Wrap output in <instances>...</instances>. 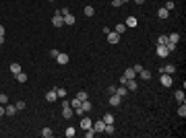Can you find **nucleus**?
<instances>
[{
	"label": "nucleus",
	"instance_id": "1",
	"mask_svg": "<svg viewBox=\"0 0 186 138\" xmlns=\"http://www.w3.org/2000/svg\"><path fill=\"white\" fill-rule=\"evenodd\" d=\"M52 25H54V27H62V25H64V17H62L60 10L54 12V17H52Z\"/></svg>",
	"mask_w": 186,
	"mask_h": 138
},
{
	"label": "nucleus",
	"instance_id": "2",
	"mask_svg": "<svg viewBox=\"0 0 186 138\" xmlns=\"http://www.w3.org/2000/svg\"><path fill=\"white\" fill-rule=\"evenodd\" d=\"M108 103H110L112 107H118V105L122 103V97H120L118 93H112V95H110V99H108Z\"/></svg>",
	"mask_w": 186,
	"mask_h": 138
},
{
	"label": "nucleus",
	"instance_id": "3",
	"mask_svg": "<svg viewBox=\"0 0 186 138\" xmlns=\"http://www.w3.org/2000/svg\"><path fill=\"white\" fill-rule=\"evenodd\" d=\"M159 83L168 89V87H172V74H165V72H161V78H159Z\"/></svg>",
	"mask_w": 186,
	"mask_h": 138
},
{
	"label": "nucleus",
	"instance_id": "4",
	"mask_svg": "<svg viewBox=\"0 0 186 138\" xmlns=\"http://www.w3.org/2000/svg\"><path fill=\"white\" fill-rule=\"evenodd\" d=\"M118 41H120V33H116V31L112 33V31H110V33H108V44H112V46H116Z\"/></svg>",
	"mask_w": 186,
	"mask_h": 138
},
{
	"label": "nucleus",
	"instance_id": "5",
	"mask_svg": "<svg viewBox=\"0 0 186 138\" xmlns=\"http://www.w3.org/2000/svg\"><path fill=\"white\" fill-rule=\"evenodd\" d=\"M159 72H165V74H174L176 72V64H168V66H161Z\"/></svg>",
	"mask_w": 186,
	"mask_h": 138
},
{
	"label": "nucleus",
	"instance_id": "6",
	"mask_svg": "<svg viewBox=\"0 0 186 138\" xmlns=\"http://www.w3.org/2000/svg\"><path fill=\"white\" fill-rule=\"evenodd\" d=\"M62 113H64V118H66V120H70V118L75 115V109H72L70 105H64V107H62Z\"/></svg>",
	"mask_w": 186,
	"mask_h": 138
},
{
	"label": "nucleus",
	"instance_id": "7",
	"mask_svg": "<svg viewBox=\"0 0 186 138\" xmlns=\"http://www.w3.org/2000/svg\"><path fill=\"white\" fill-rule=\"evenodd\" d=\"M93 130H95V134H97V132H103V130H105V122H103V120H97V122L93 124Z\"/></svg>",
	"mask_w": 186,
	"mask_h": 138
},
{
	"label": "nucleus",
	"instance_id": "8",
	"mask_svg": "<svg viewBox=\"0 0 186 138\" xmlns=\"http://www.w3.org/2000/svg\"><path fill=\"white\" fill-rule=\"evenodd\" d=\"M168 17H170V10H168V8H163V6H161V8H159V10H157V19H161V21H165V19H168Z\"/></svg>",
	"mask_w": 186,
	"mask_h": 138
},
{
	"label": "nucleus",
	"instance_id": "9",
	"mask_svg": "<svg viewBox=\"0 0 186 138\" xmlns=\"http://www.w3.org/2000/svg\"><path fill=\"white\" fill-rule=\"evenodd\" d=\"M62 17H64V25H68V27L77 23V19H75V17H72L70 12H66V15H62Z\"/></svg>",
	"mask_w": 186,
	"mask_h": 138
},
{
	"label": "nucleus",
	"instance_id": "10",
	"mask_svg": "<svg viewBox=\"0 0 186 138\" xmlns=\"http://www.w3.org/2000/svg\"><path fill=\"white\" fill-rule=\"evenodd\" d=\"M68 60H70L68 54H62V52H60V54L56 56V62H58V64H68Z\"/></svg>",
	"mask_w": 186,
	"mask_h": 138
},
{
	"label": "nucleus",
	"instance_id": "11",
	"mask_svg": "<svg viewBox=\"0 0 186 138\" xmlns=\"http://www.w3.org/2000/svg\"><path fill=\"white\" fill-rule=\"evenodd\" d=\"M122 76H124V78H126V81H133V78H137V72H135V70H133V68H126V70H124V74H122Z\"/></svg>",
	"mask_w": 186,
	"mask_h": 138
},
{
	"label": "nucleus",
	"instance_id": "12",
	"mask_svg": "<svg viewBox=\"0 0 186 138\" xmlns=\"http://www.w3.org/2000/svg\"><path fill=\"white\" fill-rule=\"evenodd\" d=\"M81 109H83V113H87V111H91V109H93L91 101H89V99H85V101H81Z\"/></svg>",
	"mask_w": 186,
	"mask_h": 138
},
{
	"label": "nucleus",
	"instance_id": "13",
	"mask_svg": "<svg viewBox=\"0 0 186 138\" xmlns=\"http://www.w3.org/2000/svg\"><path fill=\"white\" fill-rule=\"evenodd\" d=\"M157 56H159V58H165V56H170L168 47H165V46H159V44H157Z\"/></svg>",
	"mask_w": 186,
	"mask_h": 138
},
{
	"label": "nucleus",
	"instance_id": "14",
	"mask_svg": "<svg viewBox=\"0 0 186 138\" xmlns=\"http://www.w3.org/2000/svg\"><path fill=\"white\" fill-rule=\"evenodd\" d=\"M124 87H126L128 91H133V93L139 89V85H137V81H135V78H133V81H126V85H124Z\"/></svg>",
	"mask_w": 186,
	"mask_h": 138
},
{
	"label": "nucleus",
	"instance_id": "15",
	"mask_svg": "<svg viewBox=\"0 0 186 138\" xmlns=\"http://www.w3.org/2000/svg\"><path fill=\"white\" fill-rule=\"evenodd\" d=\"M174 97H176V101H178V103H186V95H184V91H182V89L174 93Z\"/></svg>",
	"mask_w": 186,
	"mask_h": 138
},
{
	"label": "nucleus",
	"instance_id": "16",
	"mask_svg": "<svg viewBox=\"0 0 186 138\" xmlns=\"http://www.w3.org/2000/svg\"><path fill=\"white\" fill-rule=\"evenodd\" d=\"M4 113H6V115H15V113H17V107L6 103V105H4Z\"/></svg>",
	"mask_w": 186,
	"mask_h": 138
},
{
	"label": "nucleus",
	"instance_id": "17",
	"mask_svg": "<svg viewBox=\"0 0 186 138\" xmlns=\"http://www.w3.org/2000/svg\"><path fill=\"white\" fill-rule=\"evenodd\" d=\"M46 99L50 101V103H52V101H56V99H58V95H56V89H50V91L46 93Z\"/></svg>",
	"mask_w": 186,
	"mask_h": 138
},
{
	"label": "nucleus",
	"instance_id": "18",
	"mask_svg": "<svg viewBox=\"0 0 186 138\" xmlns=\"http://www.w3.org/2000/svg\"><path fill=\"white\" fill-rule=\"evenodd\" d=\"M91 126H93V122L89 118H81V128H83V130H87V128H91Z\"/></svg>",
	"mask_w": 186,
	"mask_h": 138
},
{
	"label": "nucleus",
	"instance_id": "19",
	"mask_svg": "<svg viewBox=\"0 0 186 138\" xmlns=\"http://www.w3.org/2000/svg\"><path fill=\"white\" fill-rule=\"evenodd\" d=\"M124 25H126V27H137V25H139V21H137V17H128Z\"/></svg>",
	"mask_w": 186,
	"mask_h": 138
},
{
	"label": "nucleus",
	"instance_id": "20",
	"mask_svg": "<svg viewBox=\"0 0 186 138\" xmlns=\"http://www.w3.org/2000/svg\"><path fill=\"white\" fill-rule=\"evenodd\" d=\"M116 93H118L120 97H126V95H128V89H126L124 85H120V87H116Z\"/></svg>",
	"mask_w": 186,
	"mask_h": 138
},
{
	"label": "nucleus",
	"instance_id": "21",
	"mask_svg": "<svg viewBox=\"0 0 186 138\" xmlns=\"http://www.w3.org/2000/svg\"><path fill=\"white\" fill-rule=\"evenodd\" d=\"M168 41H172V44H178V41H180V35H178V33H170V35H168Z\"/></svg>",
	"mask_w": 186,
	"mask_h": 138
},
{
	"label": "nucleus",
	"instance_id": "22",
	"mask_svg": "<svg viewBox=\"0 0 186 138\" xmlns=\"http://www.w3.org/2000/svg\"><path fill=\"white\" fill-rule=\"evenodd\" d=\"M10 72H12V74L17 76V74L21 72V64H17V62H15V64H10Z\"/></svg>",
	"mask_w": 186,
	"mask_h": 138
},
{
	"label": "nucleus",
	"instance_id": "23",
	"mask_svg": "<svg viewBox=\"0 0 186 138\" xmlns=\"http://www.w3.org/2000/svg\"><path fill=\"white\" fill-rule=\"evenodd\" d=\"M64 134H66V138H72V136H75V134H77V128H72V126H68Z\"/></svg>",
	"mask_w": 186,
	"mask_h": 138
},
{
	"label": "nucleus",
	"instance_id": "24",
	"mask_svg": "<svg viewBox=\"0 0 186 138\" xmlns=\"http://www.w3.org/2000/svg\"><path fill=\"white\" fill-rule=\"evenodd\" d=\"M42 136H44V138H52V136H54V132H52L50 128H42Z\"/></svg>",
	"mask_w": 186,
	"mask_h": 138
},
{
	"label": "nucleus",
	"instance_id": "25",
	"mask_svg": "<svg viewBox=\"0 0 186 138\" xmlns=\"http://www.w3.org/2000/svg\"><path fill=\"white\" fill-rule=\"evenodd\" d=\"M77 99L79 101H85V99H89V95H87V91H79L77 93Z\"/></svg>",
	"mask_w": 186,
	"mask_h": 138
},
{
	"label": "nucleus",
	"instance_id": "26",
	"mask_svg": "<svg viewBox=\"0 0 186 138\" xmlns=\"http://www.w3.org/2000/svg\"><path fill=\"white\" fill-rule=\"evenodd\" d=\"M178 115H180V118H186V105L184 103H180V107H178Z\"/></svg>",
	"mask_w": 186,
	"mask_h": 138
},
{
	"label": "nucleus",
	"instance_id": "27",
	"mask_svg": "<svg viewBox=\"0 0 186 138\" xmlns=\"http://www.w3.org/2000/svg\"><path fill=\"white\" fill-rule=\"evenodd\" d=\"M157 44H159V46H165V44H168V35H165V33L159 35V37H157Z\"/></svg>",
	"mask_w": 186,
	"mask_h": 138
},
{
	"label": "nucleus",
	"instance_id": "28",
	"mask_svg": "<svg viewBox=\"0 0 186 138\" xmlns=\"http://www.w3.org/2000/svg\"><path fill=\"white\" fill-rule=\"evenodd\" d=\"M17 81H19V83H27V74H25V72L21 70V72L17 74Z\"/></svg>",
	"mask_w": 186,
	"mask_h": 138
},
{
	"label": "nucleus",
	"instance_id": "29",
	"mask_svg": "<svg viewBox=\"0 0 186 138\" xmlns=\"http://www.w3.org/2000/svg\"><path fill=\"white\" fill-rule=\"evenodd\" d=\"M68 103H70V107H72V109H77V107H81V101H79L77 97H75V99H70Z\"/></svg>",
	"mask_w": 186,
	"mask_h": 138
},
{
	"label": "nucleus",
	"instance_id": "30",
	"mask_svg": "<svg viewBox=\"0 0 186 138\" xmlns=\"http://www.w3.org/2000/svg\"><path fill=\"white\" fill-rule=\"evenodd\" d=\"M101 120H103L105 124H114V115H112V113H105V115H103Z\"/></svg>",
	"mask_w": 186,
	"mask_h": 138
},
{
	"label": "nucleus",
	"instance_id": "31",
	"mask_svg": "<svg viewBox=\"0 0 186 138\" xmlns=\"http://www.w3.org/2000/svg\"><path fill=\"white\" fill-rule=\"evenodd\" d=\"M139 74H141V78H145V81H149V78H151V72H149V70H145V68L141 70Z\"/></svg>",
	"mask_w": 186,
	"mask_h": 138
},
{
	"label": "nucleus",
	"instance_id": "32",
	"mask_svg": "<svg viewBox=\"0 0 186 138\" xmlns=\"http://www.w3.org/2000/svg\"><path fill=\"white\" fill-rule=\"evenodd\" d=\"M95 15V8L93 6H85V17H93Z\"/></svg>",
	"mask_w": 186,
	"mask_h": 138
},
{
	"label": "nucleus",
	"instance_id": "33",
	"mask_svg": "<svg viewBox=\"0 0 186 138\" xmlns=\"http://www.w3.org/2000/svg\"><path fill=\"white\" fill-rule=\"evenodd\" d=\"M56 95H58V99H64V97H66V91H64L62 87H58V89H56Z\"/></svg>",
	"mask_w": 186,
	"mask_h": 138
},
{
	"label": "nucleus",
	"instance_id": "34",
	"mask_svg": "<svg viewBox=\"0 0 186 138\" xmlns=\"http://www.w3.org/2000/svg\"><path fill=\"white\" fill-rule=\"evenodd\" d=\"M105 134H114L116 130H114V124H105V130H103Z\"/></svg>",
	"mask_w": 186,
	"mask_h": 138
},
{
	"label": "nucleus",
	"instance_id": "35",
	"mask_svg": "<svg viewBox=\"0 0 186 138\" xmlns=\"http://www.w3.org/2000/svg\"><path fill=\"white\" fill-rule=\"evenodd\" d=\"M93 136H95V130H93V126H91V128L85 130V138H93Z\"/></svg>",
	"mask_w": 186,
	"mask_h": 138
},
{
	"label": "nucleus",
	"instance_id": "36",
	"mask_svg": "<svg viewBox=\"0 0 186 138\" xmlns=\"http://www.w3.org/2000/svg\"><path fill=\"white\" fill-rule=\"evenodd\" d=\"M126 31V25H116V33H124Z\"/></svg>",
	"mask_w": 186,
	"mask_h": 138
},
{
	"label": "nucleus",
	"instance_id": "37",
	"mask_svg": "<svg viewBox=\"0 0 186 138\" xmlns=\"http://www.w3.org/2000/svg\"><path fill=\"white\" fill-rule=\"evenodd\" d=\"M6 103H8V97L2 93V95H0V105H6Z\"/></svg>",
	"mask_w": 186,
	"mask_h": 138
},
{
	"label": "nucleus",
	"instance_id": "38",
	"mask_svg": "<svg viewBox=\"0 0 186 138\" xmlns=\"http://www.w3.org/2000/svg\"><path fill=\"white\" fill-rule=\"evenodd\" d=\"M174 6H176V4H174V2H172V0H168V2H165V6H163V8H168V10H172V8H174Z\"/></svg>",
	"mask_w": 186,
	"mask_h": 138
},
{
	"label": "nucleus",
	"instance_id": "39",
	"mask_svg": "<svg viewBox=\"0 0 186 138\" xmlns=\"http://www.w3.org/2000/svg\"><path fill=\"white\" fill-rule=\"evenodd\" d=\"M15 107H17V109H25V101H17Z\"/></svg>",
	"mask_w": 186,
	"mask_h": 138
},
{
	"label": "nucleus",
	"instance_id": "40",
	"mask_svg": "<svg viewBox=\"0 0 186 138\" xmlns=\"http://www.w3.org/2000/svg\"><path fill=\"white\" fill-rule=\"evenodd\" d=\"M112 6H114V8H120L122 2H120V0H112Z\"/></svg>",
	"mask_w": 186,
	"mask_h": 138
},
{
	"label": "nucleus",
	"instance_id": "41",
	"mask_svg": "<svg viewBox=\"0 0 186 138\" xmlns=\"http://www.w3.org/2000/svg\"><path fill=\"white\" fill-rule=\"evenodd\" d=\"M133 70H135V72H137V74H139L141 70H143V66H141V64H135V66H133Z\"/></svg>",
	"mask_w": 186,
	"mask_h": 138
},
{
	"label": "nucleus",
	"instance_id": "42",
	"mask_svg": "<svg viewBox=\"0 0 186 138\" xmlns=\"http://www.w3.org/2000/svg\"><path fill=\"white\" fill-rule=\"evenodd\" d=\"M108 93H110V95L116 93V85H110V87H108Z\"/></svg>",
	"mask_w": 186,
	"mask_h": 138
},
{
	"label": "nucleus",
	"instance_id": "43",
	"mask_svg": "<svg viewBox=\"0 0 186 138\" xmlns=\"http://www.w3.org/2000/svg\"><path fill=\"white\" fill-rule=\"evenodd\" d=\"M58 54H60V52H58V49H50V56H52V58H56V56H58Z\"/></svg>",
	"mask_w": 186,
	"mask_h": 138
},
{
	"label": "nucleus",
	"instance_id": "44",
	"mask_svg": "<svg viewBox=\"0 0 186 138\" xmlns=\"http://www.w3.org/2000/svg\"><path fill=\"white\" fill-rule=\"evenodd\" d=\"M2 115H6V113H4V105H0V118H2Z\"/></svg>",
	"mask_w": 186,
	"mask_h": 138
},
{
	"label": "nucleus",
	"instance_id": "45",
	"mask_svg": "<svg viewBox=\"0 0 186 138\" xmlns=\"http://www.w3.org/2000/svg\"><path fill=\"white\" fill-rule=\"evenodd\" d=\"M135 4H145V0H135Z\"/></svg>",
	"mask_w": 186,
	"mask_h": 138
},
{
	"label": "nucleus",
	"instance_id": "46",
	"mask_svg": "<svg viewBox=\"0 0 186 138\" xmlns=\"http://www.w3.org/2000/svg\"><path fill=\"white\" fill-rule=\"evenodd\" d=\"M2 44H4V35H0V46H2Z\"/></svg>",
	"mask_w": 186,
	"mask_h": 138
},
{
	"label": "nucleus",
	"instance_id": "47",
	"mask_svg": "<svg viewBox=\"0 0 186 138\" xmlns=\"http://www.w3.org/2000/svg\"><path fill=\"white\" fill-rule=\"evenodd\" d=\"M0 35H4V27L2 25H0Z\"/></svg>",
	"mask_w": 186,
	"mask_h": 138
},
{
	"label": "nucleus",
	"instance_id": "48",
	"mask_svg": "<svg viewBox=\"0 0 186 138\" xmlns=\"http://www.w3.org/2000/svg\"><path fill=\"white\" fill-rule=\"evenodd\" d=\"M120 2H122V4H124V2H130V0H120Z\"/></svg>",
	"mask_w": 186,
	"mask_h": 138
},
{
	"label": "nucleus",
	"instance_id": "49",
	"mask_svg": "<svg viewBox=\"0 0 186 138\" xmlns=\"http://www.w3.org/2000/svg\"><path fill=\"white\" fill-rule=\"evenodd\" d=\"M50 2H54V0H50Z\"/></svg>",
	"mask_w": 186,
	"mask_h": 138
}]
</instances>
